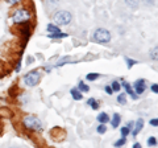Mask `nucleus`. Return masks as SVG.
Masks as SVG:
<instances>
[{
  "label": "nucleus",
  "instance_id": "20e7f679",
  "mask_svg": "<svg viewBox=\"0 0 158 148\" xmlns=\"http://www.w3.org/2000/svg\"><path fill=\"white\" fill-rule=\"evenodd\" d=\"M94 38H95V41H98V42L106 44V42L111 41V33L104 28H99L95 31V33H94Z\"/></svg>",
  "mask_w": 158,
  "mask_h": 148
},
{
  "label": "nucleus",
  "instance_id": "f257e3e1",
  "mask_svg": "<svg viewBox=\"0 0 158 148\" xmlns=\"http://www.w3.org/2000/svg\"><path fill=\"white\" fill-rule=\"evenodd\" d=\"M23 123H24V126H25L28 130H32V131H41L42 130V123L37 116L28 115V116L24 118Z\"/></svg>",
  "mask_w": 158,
  "mask_h": 148
},
{
  "label": "nucleus",
  "instance_id": "dca6fc26",
  "mask_svg": "<svg viewBox=\"0 0 158 148\" xmlns=\"http://www.w3.org/2000/svg\"><path fill=\"white\" fill-rule=\"evenodd\" d=\"M117 102L121 103V105H125L127 103V95L124 94V93H121V94L117 95Z\"/></svg>",
  "mask_w": 158,
  "mask_h": 148
},
{
  "label": "nucleus",
  "instance_id": "ddd939ff",
  "mask_svg": "<svg viewBox=\"0 0 158 148\" xmlns=\"http://www.w3.org/2000/svg\"><path fill=\"white\" fill-rule=\"evenodd\" d=\"M77 89H78V90L81 91V93H87V91H90V87H88L86 83H85V82H82V81L79 82V85H78Z\"/></svg>",
  "mask_w": 158,
  "mask_h": 148
},
{
  "label": "nucleus",
  "instance_id": "aec40b11",
  "mask_svg": "<svg viewBox=\"0 0 158 148\" xmlns=\"http://www.w3.org/2000/svg\"><path fill=\"white\" fill-rule=\"evenodd\" d=\"M120 87H121V85H120V83H118L117 81H113V82H112L111 89H112L113 91H118V90H120Z\"/></svg>",
  "mask_w": 158,
  "mask_h": 148
},
{
  "label": "nucleus",
  "instance_id": "9b49d317",
  "mask_svg": "<svg viewBox=\"0 0 158 148\" xmlns=\"http://www.w3.org/2000/svg\"><path fill=\"white\" fill-rule=\"evenodd\" d=\"M98 120H99V123H103V124H106V123L110 120V116H108L107 112H100V114L98 115Z\"/></svg>",
  "mask_w": 158,
  "mask_h": 148
},
{
  "label": "nucleus",
  "instance_id": "4468645a",
  "mask_svg": "<svg viewBox=\"0 0 158 148\" xmlns=\"http://www.w3.org/2000/svg\"><path fill=\"white\" fill-rule=\"evenodd\" d=\"M100 77L98 73H88L87 76H86V78H87V81H95V80H98V78Z\"/></svg>",
  "mask_w": 158,
  "mask_h": 148
},
{
  "label": "nucleus",
  "instance_id": "5701e85b",
  "mask_svg": "<svg viewBox=\"0 0 158 148\" xmlns=\"http://www.w3.org/2000/svg\"><path fill=\"white\" fill-rule=\"evenodd\" d=\"M50 37H54V38H63V37H67V34L66 33H52L50 34Z\"/></svg>",
  "mask_w": 158,
  "mask_h": 148
},
{
  "label": "nucleus",
  "instance_id": "b1692460",
  "mask_svg": "<svg viewBox=\"0 0 158 148\" xmlns=\"http://www.w3.org/2000/svg\"><path fill=\"white\" fill-rule=\"evenodd\" d=\"M125 61H127V63H128V69H131L135 63H137V61H135V60H131V58H128V57H125Z\"/></svg>",
  "mask_w": 158,
  "mask_h": 148
},
{
  "label": "nucleus",
  "instance_id": "a211bd4d",
  "mask_svg": "<svg viewBox=\"0 0 158 148\" xmlns=\"http://www.w3.org/2000/svg\"><path fill=\"white\" fill-rule=\"evenodd\" d=\"M99 134H106L107 132V126L106 124H103V123H100V124L98 126V130H96Z\"/></svg>",
  "mask_w": 158,
  "mask_h": 148
},
{
  "label": "nucleus",
  "instance_id": "a878e982",
  "mask_svg": "<svg viewBox=\"0 0 158 148\" xmlns=\"http://www.w3.org/2000/svg\"><path fill=\"white\" fill-rule=\"evenodd\" d=\"M104 90H106V93H107V94H112V93H113V90H112V89H111V86H106L104 87Z\"/></svg>",
  "mask_w": 158,
  "mask_h": 148
},
{
  "label": "nucleus",
  "instance_id": "f3484780",
  "mask_svg": "<svg viewBox=\"0 0 158 148\" xmlns=\"http://www.w3.org/2000/svg\"><path fill=\"white\" fill-rule=\"evenodd\" d=\"M127 6L131 8H137L138 7V0H125Z\"/></svg>",
  "mask_w": 158,
  "mask_h": 148
},
{
  "label": "nucleus",
  "instance_id": "0eeeda50",
  "mask_svg": "<svg viewBox=\"0 0 158 148\" xmlns=\"http://www.w3.org/2000/svg\"><path fill=\"white\" fill-rule=\"evenodd\" d=\"M121 85H123V87H124L125 90H127V93H128V94H129V95L133 98V99H137V98H138V95H137L136 93H135V90H133V89H132V86L129 85V83H128V82H125V81H121Z\"/></svg>",
  "mask_w": 158,
  "mask_h": 148
},
{
  "label": "nucleus",
  "instance_id": "bb28decb",
  "mask_svg": "<svg viewBox=\"0 0 158 148\" xmlns=\"http://www.w3.org/2000/svg\"><path fill=\"white\" fill-rule=\"evenodd\" d=\"M150 124H152V126H154V127H157V126H158V120L154 118V119H152V120H150Z\"/></svg>",
  "mask_w": 158,
  "mask_h": 148
},
{
  "label": "nucleus",
  "instance_id": "412c9836",
  "mask_svg": "<svg viewBox=\"0 0 158 148\" xmlns=\"http://www.w3.org/2000/svg\"><path fill=\"white\" fill-rule=\"evenodd\" d=\"M157 144V139H156V136H150L149 139H148V146L149 147H154Z\"/></svg>",
  "mask_w": 158,
  "mask_h": 148
},
{
  "label": "nucleus",
  "instance_id": "f03ea898",
  "mask_svg": "<svg viewBox=\"0 0 158 148\" xmlns=\"http://www.w3.org/2000/svg\"><path fill=\"white\" fill-rule=\"evenodd\" d=\"M71 13L67 11H59L54 15V23H57V25H67L71 21Z\"/></svg>",
  "mask_w": 158,
  "mask_h": 148
},
{
  "label": "nucleus",
  "instance_id": "2eb2a0df",
  "mask_svg": "<svg viewBox=\"0 0 158 148\" xmlns=\"http://www.w3.org/2000/svg\"><path fill=\"white\" fill-rule=\"evenodd\" d=\"M87 103L94 108V110H98V108H99V103H98L95 99H94V98H90V99L87 101Z\"/></svg>",
  "mask_w": 158,
  "mask_h": 148
},
{
  "label": "nucleus",
  "instance_id": "c756f323",
  "mask_svg": "<svg viewBox=\"0 0 158 148\" xmlns=\"http://www.w3.org/2000/svg\"><path fill=\"white\" fill-rule=\"evenodd\" d=\"M127 127H128V128H129V130H131V127H133V122H128Z\"/></svg>",
  "mask_w": 158,
  "mask_h": 148
},
{
  "label": "nucleus",
  "instance_id": "f8f14e48",
  "mask_svg": "<svg viewBox=\"0 0 158 148\" xmlns=\"http://www.w3.org/2000/svg\"><path fill=\"white\" fill-rule=\"evenodd\" d=\"M48 29V32H50V33H61V29H59L58 25H54V24H49V25L46 27Z\"/></svg>",
  "mask_w": 158,
  "mask_h": 148
},
{
  "label": "nucleus",
  "instance_id": "cd10ccee",
  "mask_svg": "<svg viewBox=\"0 0 158 148\" xmlns=\"http://www.w3.org/2000/svg\"><path fill=\"white\" fill-rule=\"evenodd\" d=\"M8 2H9V4H16L20 2V0H8Z\"/></svg>",
  "mask_w": 158,
  "mask_h": 148
},
{
  "label": "nucleus",
  "instance_id": "6ab92c4d",
  "mask_svg": "<svg viewBox=\"0 0 158 148\" xmlns=\"http://www.w3.org/2000/svg\"><path fill=\"white\" fill-rule=\"evenodd\" d=\"M125 141H127V139H125V137H121V139H120V140H117V141H115V144H113V146H115L116 148H120V147H123V146H124V144H125Z\"/></svg>",
  "mask_w": 158,
  "mask_h": 148
},
{
  "label": "nucleus",
  "instance_id": "393cba45",
  "mask_svg": "<svg viewBox=\"0 0 158 148\" xmlns=\"http://www.w3.org/2000/svg\"><path fill=\"white\" fill-rule=\"evenodd\" d=\"M152 91L154 93V94H157V93H158V85H157V83H153V85H152Z\"/></svg>",
  "mask_w": 158,
  "mask_h": 148
},
{
  "label": "nucleus",
  "instance_id": "c85d7f7f",
  "mask_svg": "<svg viewBox=\"0 0 158 148\" xmlns=\"http://www.w3.org/2000/svg\"><path fill=\"white\" fill-rule=\"evenodd\" d=\"M133 148H141V144L140 143H135V144H133Z\"/></svg>",
  "mask_w": 158,
  "mask_h": 148
},
{
  "label": "nucleus",
  "instance_id": "9d476101",
  "mask_svg": "<svg viewBox=\"0 0 158 148\" xmlns=\"http://www.w3.org/2000/svg\"><path fill=\"white\" fill-rule=\"evenodd\" d=\"M70 94H71V97L74 98L75 101H81L82 98H83V95H82V93L78 90V89H71L70 90Z\"/></svg>",
  "mask_w": 158,
  "mask_h": 148
},
{
  "label": "nucleus",
  "instance_id": "423d86ee",
  "mask_svg": "<svg viewBox=\"0 0 158 148\" xmlns=\"http://www.w3.org/2000/svg\"><path fill=\"white\" fill-rule=\"evenodd\" d=\"M146 82H145V80H137L135 83H133V87H135V93L137 95H141L142 93H144L145 90H146Z\"/></svg>",
  "mask_w": 158,
  "mask_h": 148
},
{
  "label": "nucleus",
  "instance_id": "4be33fe9",
  "mask_svg": "<svg viewBox=\"0 0 158 148\" xmlns=\"http://www.w3.org/2000/svg\"><path fill=\"white\" fill-rule=\"evenodd\" d=\"M120 132H121V136H123V137H127V135L131 132V130H129V128H128V127L125 126V127H121Z\"/></svg>",
  "mask_w": 158,
  "mask_h": 148
},
{
  "label": "nucleus",
  "instance_id": "1a4fd4ad",
  "mask_svg": "<svg viewBox=\"0 0 158 148\" xmlns=\"http://www.w3.org/2000/svg\"><path fill=\"white\" fill-rule=\"evenodd\" d=\"M120 122H121V116H120V114H113V116H112V120H111V126L113 127V128H117L118 126H120Z\"/></svg>",
  "mask_w": 158,
  "mask_h": 148
},
{
  "label": "nucleus",
  "instance_id": "6e6552de",
  "mask_svg": "<svg viewBox=\"0 0 158 148\" xmlns=\"http://www.w3.org/2000/svg\"><path fill=\"white\" fill-rule=\"evenodd\" d=\"M142 127H144V119H142V118H140V119H138L137 122H136V126H135V130H133V136H136L138 132H140L141 130H142Z\"/></svg>",
  "mask_w": 158,
  "mask_h": 148
},
{
  "label": "nucleus",
  "instance_id": "7ed1b4c3",
  "mask_svg": "<svg viewBox=\"0 0 158 148\" xmlns=\"http://www.w3.org/2000/svg\"><path fill=\"white\" fill-rule=\"evenodd\" d=\"M29 17H31V12L28 11V9H24V8H20V9H16L13 13V23L16 24H20V23H24L29 20Z\"/></svg>",
  "mask_w": 158,
  "mask_h": 148
},
{
  "label": "nucleus",
  "instance_id": "39448f33",
  "mask_svg": "<svg viewBox=\"0 0 158 148\" xmlns=\"http://www.w3.org/2000/svg\"><path fill=\"white\" fill-rule=\"evenodd\" d=\"M24 82H25V85L27 86H36L37 83L40 82V73L37 70H32V72H29L25 77H24Z\"/></svg>",
  "mask_w": 158,
  "mask_h": 148
}]
</instances>
